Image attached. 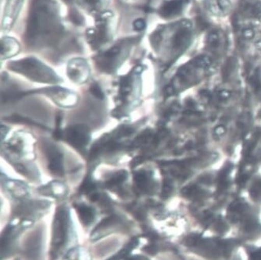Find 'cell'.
Instances as JSON below:
<instances>
[{"mask_svg":"<svg viewBox=\"0 0 261 260\" xmlns=\"http://www.w3.org/2000/svg\"><path fill=\"white\" fill-rule=\"evenodd\" d=\"M218 97L219 100H228L230 97V92L229 91L223 90V91H221L218 92Z\"/></svg>","mask_w":261,"mask_h":260,"instance_id":"24","label":"cell"},{"mask_svg":"<svg viewBox=\"0 0 261 260\" xmlns=\"http://www.w3.org/2000/svg\"><path fill=\"white\" fill-rule=\"evenodd\" d=\"M24 40L32 47L51 46L66 33L57 0H30Z\"/></svg>","mask_w":261,"mask_h":260,"instance_id":"1","label":"cell"},{"mask_svg":"<svg viewBox=\"0 0 261 260\" xmlns=\"http://www.w3.org/2000/svg\"><path fill=\"white\" fill-rule=\"evenodd\" d=\"M182 194L187 199L198 201L207 197V193L196 185H190L182 189Z\"/></svg>","mask_w":261,"mask_h":260,"instance_id":"12","label":"cell"},{"mask_svg":"<svg viewBox=\"0 0 261 260\" xmlns=\"http://www.w3.org/2000/svg\"><path fill=\"white\" fill-rule=\"evenodd\" d=\"M112 0H75L84 11L93 17L108 10Z\"/></svg>","mask_w":261,"mask_h":260,"instance_id":"9","label":"cell"},{"mask_svg":"<svg viewBox=\"0 0 261 260\" xmlns=\"http://www.w3.org/2000/svg\"><path fill=\"white\" fill-rule=\"evenodd\" d=\"M142 35L126 37L116 41L114 45L97 57V63L104 69H112L119 62L124 60L135 43L138 42Z\"/></svg>","mask_w":261,"mask_h":260,"instance_id":"5","label":"cell"},{"mask_svg":"<svg viewBox=\"0 0 261 260\" xmlns=\"http://www.w3.org/2000/svg\"><path fill=\"white\" fill-rule=\"evenodd\" d=\"M91 91L96 97H98L99 99H102L104 97V95H103L102 91L100 89L99 87H98L97 84H93L91 86Z\"/></svg>","mask_w":261,"mask_h":260,"instance_id":"21","label":"cell"},{"mask_svg":"<svg viewBox=\"0 0 261 260\" xmlns=\"http://www.w3.org/2000/svg\"><path fill=\"white\" fill-rule=\"evenodd\" d=\"M193 63L200 69H207L212 64L210 58L205 56H197L193 60Z\"/></svg>","mask_w":261,"mask_h":260,"instance_id":"16","label":"cell"},{"mask_svg":"<svg viewBox=\"0 0 261 260\" xmlns=\"http://www.w3.org/2000/svg\"><path fill=\"white\" fill-rule=\"evenodd\" d=\"M249 260H261V247H246Z\"/></svg>","mask_w":261,"mask_h":260,"instance_id":"18","label":"cell"},{"mask_svg":"<svg viewBox=\"0 0 261 260\" xmlns=\"http://www.w3.org/2000/svg\"><path fill=\"white\" fill-rule=\"evenodd\" d=\"M240 244L238 239L205 237L200 234H192L184 239V245L192 252L207 260L230 259Z\"/></svg>","mask_w":261,"mask_h":260,"instance_id":"2","label":"cell"},{"mask_svg":"<svg viewBox=\"0 0 261 260\" xmlns=\"http://www.w3.org/2000/svg\"><path fill=\"white\" fill-rule=\"evenodd\" d=\"M252 13H253V16L256 17H261V4L259 3L253 6V9H252Z\"/></svg>","mask_w":261,"mask_h":260,"instance_id":"23","label":"cell"},{"mask_svg":"<svg viewBox=\"0 0 261 260\" xmlns=\"http://www.w3.org/2000/svg\"><path fill=\"white\" fill-rule=\"evenodd\" d=\"M25 0H7L3 13L1 30L3 33H8L15 25Z\"/></svg>","mask_w":261,"mask_h":260,"instance_id":"6","label":"cell"},{"mask_svg":"<svg viewBox=\"0 0 261 260\" xmlns=\"http://www.w3.org/2000/svg\"><path fill=\"white\" fill-rule=\"evenodd\" d=\"M243 35L245 38L250 39V38H252L254 36V32H253V31L252 30V29H246V30L243 31Z\"/></svg>","mask_w":261,"mask_h":260,"instance_id":"27","label":"cell"},{"mask_svg":"<svg viewBox=\"0 0 261 260\" xmlns=\"http://www.w3.org/2000/svg\"><path fill=\"white\" fill-rule=\"evenodd\" d=\"M93 26L87 29L86 39L91 48L98 49L113 41L117 29L116 14L107 10L94 17Z\"/></svg>","mask_w":261,"mask_h":260,"instance_id":"3","label":"cell"},{"mask_svg":"<svg viewBox=\"0 0 261 260\" xmlns=\"http://www.w3.org/2000/svg\"><path fill=\"white\" fill-rule=\"evenodd\" d=\"M226 132V128H225V125H219L215 128V134L218 137H222Z\"/></svg>","mask_w":261,"mask_h":260,"instance_id":"22","label":"cell"},{"mask_svg":"<svg viewBox=\"0 0 261 260\" xmlns=\"http://www.w3.org/2000/svg\"><path fill=\"white\" fill-rule=\"evenodd\" d=\"M250 211L247 203L241 199H237L228 206V218L232 224L240 227L242 234L254 238L260 231L261 225L257 217Z\"/></svg>","mask_w":261,"mask_h":260,"instance_id":"4","label":"cell"},{"mask_svg":"<svg viewBox=\"0 0 261 260\" xmlns=\"http://www.w3.org/2000/svg\"><path fill=\"white\" fill-rule=\"evenodd\" d=\"M187 21L179 23L176 30L172 35L171 43L172 49L175 51H180L186 49L190 44L191 39V32L189 30Z\"/></svg>","mask_w":261,"mask_h":260,"instance_id":"8","label":"cell"},{"mask_svg":"<svg viewBox=\"0 0 261 260\" xmlns=\"http://www.w3.org/2000/svg\"><path fill=\"white\" fill-rule=\"evenodd\" d=\"M231 169H232V165L231 164H228L221 170L218 174L217 183H218V191L219 193L225 191L229 186L230 173Z\"/></svg>","mask_w":261,"mask_h":260,"instance_id":"13","label":"cell"},{"mask_svg":"<svg viewBox=\"0 0 261 260\" xmlns=\"http://www.w3.org/2000/svg\"><path fill=\"white\" fill-rule=\"evenodd\" d=\"M78 213H79L80 218L81 221H83L84 224H90L93 221L94 218V212L91 208L87 206H78Z\"/></svg>","mask_w":261,"mask_h":260,"instance_id":"14","label":"cell"},{"mask_svg":"<svg viewBox=\"0 0 261 260\" xmlns=\"http://www.w3.org/2000/svg\"><path fill=\"white\" fill-rule=\"evenodd\" d=\"M236 60L232 58H230L229 60L227 61L222 69V76L224 79L228 80V76L232 72L233 69L235 67Z\"/></svg>","mask_w":261,"mask_h":260,"instance_id":"17","label":"cell"},{"mask_svg":"<svg viewBox=\"0 0 261 260\" xmlns=\"http://www.w3.org/2000/svg\"><path fill=\"white\" fill-rule=\"evenodd\" d=\"M250 196L255 202H261V178L255 180L250 189Z\"/></svg>","mask_w":261,"mask_h":260,"instance_id":"15","label":"cell"},{"mask_svg":"<svg viewBox=\"0 0 261 260\" xmlns=\"http://www.w3.org/2000/svg\"><path fill=\"white\" fill-rule=\"evenodd\" d=\"M212 181V176L210 175H203L200 178V183L203 184H210Z\"/></svg>","mask_w":261,"mask_h":260,"instance_id":"26","label":"cell"},{"mask_svg":"<svg viewBox=\"0 0 261 260\" xmlns=\"http://www.w3.org/2000/svg\"><path fill=\"white\" fill-rule=\"evenodd\" d=\"M67 233V219L66 214L63 211L57 214L53 230V250L57 252L62 247L66 239Z\"/></svg>","mask_w":261,"mask_h":260,"instance_id":"7","label":"cell"},{"mask_svg":"<svg viewBox=\"0 0 261 260\" xmlns=\"http://www.w3.org/2000/svg\"><path fill=\"white\" fill-rule=\"evenodd\" d=\"M218 4L220 8H221V10H226V9L228 8L230 6L228 0H218Z\"/></svg>","mask_w":261,"mask_h":260,"instance_id":"25","label":"cell"},{"mask_svg":"<svg viewBox=\"0 0 261 260\" xmlns=\"http://www.w3.org/2000/svg\"><path fill=\"white\" fill-rule=\"evenodd\" d=\"M20 50L18 41L12 37L4 36L2 38L3 57L8 58L13 56Z\"/></svg>","mask_w":261,"mask_h":260,"instance_id":"11","label":"cell"},{"mask_svg":"<svg viewBox=\"0 0 261 260\" xmlns=\"http://www.w3.org/2000/svg\"><path fill=\"white\" fill-rule=\"evenodd\" d=\"M62 1H63L66 6H68V7L71 9L70 12L76 10V8L74 7L75 0H62Z\"/></svg>","mask_w":261,"mask_h":260,"instance_id":"28","label":"cell"},{"mask_svg":"<svg viewBox=\"0 0 261 260\" xmlns=\"http://www.w3.org/2000/svg\"><path fill=\"white\" fill-rule=\"evenodd\" d=\"M207 44L210 48H216L219 45V36L215 32H211L207 36Z\"/></svg>","mask_w":261,"mask_h":260,"instance_id":"19","label":"cell"},{"mask_svg":"<svg viewBox=\"0 0 261 260\" xmlns=\"http://www.w3.org/2000/svg\"><path fill=\"white\" fill-rule=\"evenodd\" d=\"M173 190V186L170 180H165L164 181L163 187H162V196L165 198L169 197L172 194Z\"/></svg>","mask_w":261,"mask_h":260,"instance_id":"20","label":"cell"},{"mask_svg":"<svg viewBox=\"0 0 261 260\" xmlns=\"http://www.w3.org/2000/svg\"><path fill=\"white\" fill-rule=\"evenodd\" d=\"M256 47H257L259 49H261V41H258V42L256 43Z\"/></svg>","mask_w":261,"mask_h":260,"instance_id":"29","label":"cell"},{"mask_svg":"<svg viewBox=\"0 0 261 260\" xmlns=\"http://www.w3.org/2000/svg\"><path fill=\"white\" fill-rule=\"evenodd\" d=\"M184 7V0H169L159 9V15L164 18H169L178 15Z\"/></svg>","mask_w":261,"mask_h":260,"instance_id":"10","label":"cell"}]
</instances>
